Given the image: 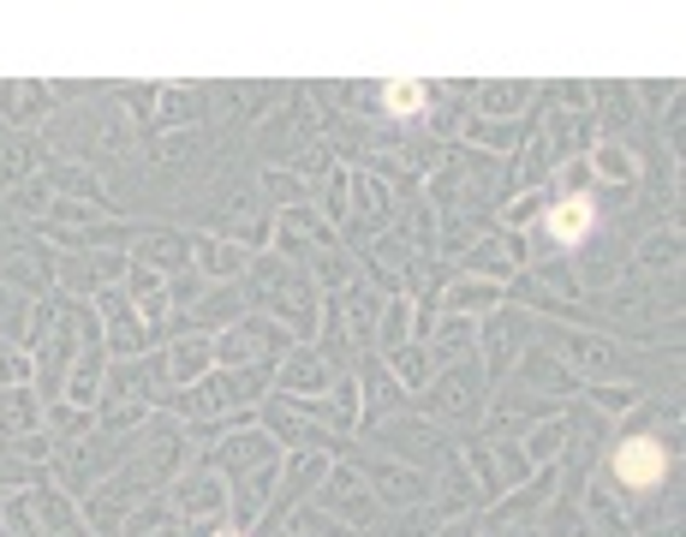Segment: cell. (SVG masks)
Here are the masks:
<instances>
[{
	"instance_id": "6da1fadb",
	"label": "cell",
	"mask_w": 686,
	"mask_h": 537,
	"mask_svg": "<svg viewBox=\"0 0 686 537\" xmlns=\"http://www.w3.org/2000/svg\"><path fill=\"white\" fill-rule=\"evenodd\" d=\"M615 472H621V484H633V490L656 484V477H663V448H656L651 437L626 442L621 454H615Z\"/></svg>"
},
{
	"instance_id": "7a4b0ae2",
	"label": "cell",
	"mask_w": 686,
	"mask_h": 537,
	"mask_svg": "<svg viewBox=\"0 0 686 537\" xmlns=\"http://www.w3.org/2000/svg\"><path fill=\"white\" fill-rule=\"evenodd\" d=\"M549 227H556V239H579V234L591 227V203H586V197L561 203V210H556V222H549Z\"/></svg>"
},
{
	"instance_id": "3957f363",
	"label": "cell",
	"mask_w": 686,
	"mask_h": 537,
	"mask_svg": "<svg viewBox=\"0 0 686 537\" xmlns=\"http://www.w3.org/2000/svg\"><path fill=\"white\" fill-rule=\"evenodd\" d=\"M388 101H394V114H412L418 90H412V84H394V90H388Z\"/></svg>"
}]
</instances>
